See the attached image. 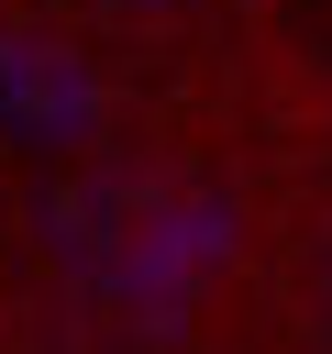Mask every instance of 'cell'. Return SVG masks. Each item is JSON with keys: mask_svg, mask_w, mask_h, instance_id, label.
I'll use <instances>...</instances> for the list:
<instances>
[{"mask_svg": "<svg viewBox=\"0 0 332 354\" xmlns=\"http://www.w3.org/2000/svg\"><path fill=\"white\" fill-rule=\"evenodd\" d=\"M299 11H310V22H332V0H299Z\"/></svg>", "mask_w": 332, "mask_h": 354, "instance_id": "cell-1", "label": "cell"}]
</instances>
